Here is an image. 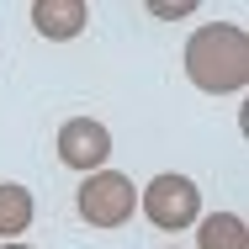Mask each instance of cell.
<instances>
[{
  "label": "cell",
  "instance_id": "1",
  "mask_svg": "<svg viewBox=\"0 0 249 249\" xmlns=\"http://www.w3.org/2000/svg\"><path fill=\"white\" fill-rule=\"evenodd\" d=\"M186 80L207 96H239L249 85V32L239 21H207L186 37Z\"/></svg>",
  "mask_w": 249,
  "mask_h": 249
},
{
  "label": "cell",
  "instance_id": "2",
  "mask_svg": "<svg viewBox=\"0 0 249 249\" xmlns=\"http://www.w3.org/2000/svg\"><path fill=\"white\" fill-rule=\"evenodd\" d=\"M138 207H143V217L154 228L180 233V228H196V217H201V186L191 175H180V170H164V175H154L143 186Z\"/></svg>",
  "mask_w": 249,
  "mask_h": 249
},
{
  "label": "cell",
  "instance_id": "3",
  "mask_svg": "<svg viewBox=\"0 0 249 249\" xmlns=\"http://www.w3.org/2000/svg\"><path fill=\"white\" fill-rule=\"evenodd\" d=\"M74 207L90 228H122L133 212H138V186L122 175V170H90L74 191Z\"/></svg>",
  "mask_w": 249,
  "mask_h": 249
},
{
  "label": "cell",
  "instance_id": "4",
  "mask_svg": "<svg viewBox=\"0 0 249 249\" xmlns=\"http://www.w3.org/2000/svg\"><path fill=\"white\" fill-rule=\"evenodd\" d=\"M58 159L69 170H80V175L106 170V159H111V127L96 122V117H64V127H58Z\"/></svg>",
  "mask_w": 249,
  "mask_h": 249
},
{
  "label": "cell",
  "instance_id": "5",
  "mask_svg": "<svg viewBox=\"0 0 249 249\" xmlns=\"http://www.w3.org/2000/svg\"><path fill=\"white\" fill-rule=\"evenodd\" d=\"M85 21H90V5H85V0H37V5H32V27H37L48 43L80 37Z\"/></svg>",
  "mask_w": 249,
  "mask_h": 249
},
{
  "label": "cell",
  "instance_id": "6",
  "mask_svg": "<svg viewBox=\"0 0 249 249\" xmlns=\"http://www.w3.org/2000/svg\"><path fill=\"white\" fill-rule=\"evenodd\" d=\"M196 249H249V223L239 212L196 217Z\"/></svg>",
  "mask_w": 249,
  "mask_h": 249
},
{
  "label": "cell",
  "instance_id": "7",
  "mask_svg": "<svg viewBox=\"0 0 249 249\" xmlns=\"http://www.w3.org/2000/svg\"><path fill=\"white\" fill-rule=\"evenodd\" d=\"M32 217H37V207H32V191L27 186H16V180H0V239H21L27 228H32Z\"/></svg>",
  "mask_w": 249,
  "mask_h": 249
},
{
  "label": "cell",
  "instance_id": "8",
  "mask_svg": "<svg viewBox=\"0 0 249 249\" xmlns=\"http://www.w3.org/2000/svg\"><path fill=\"white\" fill-rule=\"evenodd\" d=\"M191 11H196V0H180V5H154V16H170V21H175V16H191Z\"/></svg>",
  "mask_w": 249,
  "mask_h": 249
},
{
  "label": "cell",
  "instance_id": "9",
  "mask_svg": "<svg viewBox=\"0 0 249 249\" xmlns=\"http://www.w3.org/2000/svg\"><path fill=\"white\" fill-rule=\"evenodd\" d=\"M0 249H32V244H0Z\"/></svg>",
  "mask_w": 249,
  "mask_h": 249
},
{
  "label": "cell",
  "instance_id": "10",
  "mask_svg": "<svg viewBox=\"0 0 249 249\" xmlns=\"http://www.w3.org/2000/svg\"><path fill=\"white\" fill-rule=\"evenodd\" d=\"M170 249H180V244H170Z\"/></svg>",
  "mask_w": 249,
  "mask_h": 249
}]
</instances>
